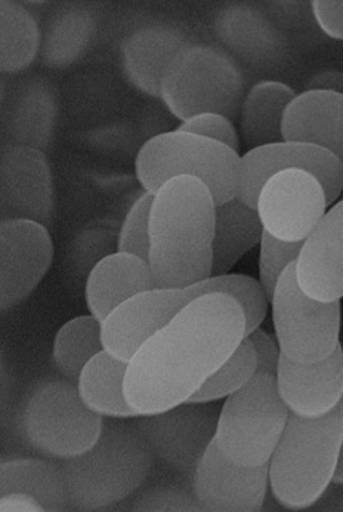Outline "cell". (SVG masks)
<instances>
[{"label": "cell", "mask_w": 343, "mask_h": 512, "mask_svg": "<svg viewBox=\"0 0 343 512\" xmlns=\"http://www.w3.org/2000/svg\"><path fill=\"white\" fill-rule=\"evenodd\" d=\"M246 338L239 302L210 293L151 336L129 362L125 391L138 415L187 403Z\"/></svg>", "instance_id": "1"}, {"label": "cell", "mask_w": 343, "mask_h": 512, "mask_svg": "<svg viewBox=\"0 0 343 512\" xmlns=\"http://www.w3.org/2000/svg\"><path fill=\"white\" fill-rule=\"evenodd\" d=\"M343 443V397L317 418L289 413L286 427L268 462L275 499L289 510L314 505L335 478Z\"/></svg>", "instance_id": "2"}, {"label": "cell", "mask_w": 343, "mask_h": 512, "mask_svg": "<svg viewBox=\"0 0 343 512\" xmlns=\"http://www.w3.org/2000/svg\"><path fill=\"white\" fill-rule=\"evenodd\" d=\"M151 464L153 452L137 425L105 422L97 443L61 468L70 510L101 511L120 504L142 486Z\"/></svg>", "instance_id": "3"}, {"label": "cell", "mask_w": 343, "mask_h": 512, "mask_svg": "<svg viewBox=\"0 0 343 512\" xmlns=\"http://www.w3.org/2000/svg\"><path fill=\"white\" fill-rule=\"evenodd\" d=\"M240 160L233 148L176 129L150 138L139 148L135 169L139 184L150 193L172 178H197L218 206L237 197Z\"/></svg>", "instance_id": "4"}, {"label": "cell", "mask_w": 343, "mask_h": 512, "mask_svg": "<svg viewBox=\"0 0 343 512\" xmlns=\"http://www.w3.org/2000/svg\"><path fill=\"white\" fill-rule=\"evenodd\" d=\"M160 97L181 122L205 113L234 122L246 97L243 74L219 49L185 45L166 69Z\"/></svg>", "instance_id": "5"}, {"label": "cell", "mask_w": 343, "mask_h": 512, "mask_svg": "<svg viewBox=\"0 0 343 512\" xmlns=\"http://www.w3.org/2000/svg\"><path fill=\"white\" fill-rule=\"evenodd\" d=\"M289 413V407L278 393L275 376L256 372L222 406L216 425V446L225 458L241 467L267 465Z\"/></svg>", "instance_id": "6"}, {"label": "cell", "mask_w": 343, "mask_h": 512, "mask_svg": "<svg viewBox=\"0 0 343 512\" xmlns=\"http://www.w3.org/2000/svg\"><path fill=\"white\" fill-rule=\"evenodd\" d=\"M104 416L89 409L77 385L51 379L37 385L21 410L24 439L37 452L66 459L82 455L100 439Z\"/></svg>", "instance_id": "7"}, {"label": "cell", "mask_w": 343, "mask_h": 512, "mask_svg": "<svg viewBox=\"0 0 343 512\" xmlns=\"http://www.w3.org/2000/svg\"><path fill=\"white\" fill-rule=\"evenodd\" d=\"M243 274L210 277L187 289H151L120 305L103 322L105 350L117 359L131 362L139 348L184 310L187 305L210 293L240 298L246 291Z\"/></svg>", "instance_id": "8"}, {"label": "cell", "mask_w": 343, "mask_h": 512, "mask_svg": "<svg viewBox=\"0 0 343 512\" xmlns=\"http://www.w3.org/2000/svg\"><path fill=\"white\" fill-rule=\"evenodd\" d=\"M270 304L275 338L287 359L320 362L341 345V301L321 302L308 296L298 285L295 264L284 271Z\"/></svg>", "instance_id": "9"}, {"label": "cell", "mask_w": 343, "mask_h": 512, "mask_svg": "<svg viewBox=\"0 0 343 512\" xmlns=\"http://www.w3.org/2000/svg\"><path fill=\"white\" fill-rule=\"evenodd\" d=\"M150 231L153 245L212 249L216 205L194 177H176L153 193Z\"/></svg>", "instance_id": "10"}, {"label": "cell", "mask_w": 343, "mask_h": 512, "mask_svg": "<svg viewBox=\"0 0 343 512\" xmlns=\"http://www.w3.org/2000/svg\"><path fill=\"white\" fill-rule=\"evenodd\" d=\"M287 169H299L317 178L333 206L343 190V166L329 151L305 143L281 141L247 151L240 160L237 197L256 209L262 187L270 178Z\"/></svg>", "instance_id": "11"}, {"label": "cell", "mask_w": 343, "mask_h": 512, "mask_svg": "<svg viewBox=\"0 0 343 512\" xmlns=\"http://www.w3.org/2000/svg\"><path fill=\"white\" fill-rule=\"evenodd\" d=\"M326 193L317 178L299 169L274 175L262 187L256 211L264 230L284 242H304L326 215Z\"/></svg>", "instance_id": "12"}, {"label": "cell", "mask_w": 343, "mask_h": 512, "mask_svg": "<svg viewBox=\"0 0 343 512\" xmlns=\"http://www.w3.org/2000/svg\"><path fill=\"white\" fill-rule=\"evenodd\" d=\"M135 425L153 455L182 473H196L215 439L218 418L203 404L182 403L163 412L139 415Z\"/></svg>", "instance_id": "13"}, {"label": "cell", "mask_w": 343, "mask_h": 512, "mask_svg": "<svg viewBox=\"0 0 343 512\" xmlns=\"http://www.w3.org/2000/svg\"><path fill=\"white\" fill-rule=\"evenodd\" d=\"M54 259L48 227L29 220L0 222V308L11 310L29 298Z\"/></svg>", "instance_id": "14"}, {"label": "cell", "mask_w": 343, "mask_h": 512, "mask_svg": "<svg viewBox=\"0 0 343 512\" xmlns=\"http://www.w3.org/2000/svg\"><path fill=\"white\" fill-rule=\"evenodd\" d=\"M3 220H29L48 227L54 220L51 168L42 150L9 144L0 153Z\"/></svg>", "instance_id": "15"}, {"label": "cell", "mask_w": 343, "mask_h": 512, "mask_svg": "<svg viewBox=\"0 0 343 512\" xmlns=\"http://www.w3.org/2000/svg\"><path fill=\"white\" fill-rule=\"evenodd\" d=\"M268 484V464L256 468L234 464L213 439L197 465L194 493L206 511L258 512L264 507Z\"/></svg>", "instance_id": "16"}, {"label": "cell", "mask_w": 343, "mask_h": 512, "mask_svg": "<svg viewBox=\"0 0 343 512\" xmlns=\"http://www.w3.org/2000/svg\"><path fill=\"white\" fill-rule=\"evenodd\" d=\"M302 291L321 302L343 298V203H336L312 230L295 262Z\"/></svg>", "instance_id": "17"}, {"label": "cell", "mask_w": 343, "mask_h": 512, "mask_svg": "<svg viewBox=\"0 0 343 512\" xmlns=\"http://www.w3.org/2000/svg\"><path fill=\"white\" fill-rule=\"evenodd\" d=\"M277 388L290 412L317 418L335 409L343 397V350L341 345L327 359L298 363L281 354Z\"/></svg>", "instance_id": "18"}, {"label": "cell", "mask_w": 343, "mask_h": 512, "mask_svg": "<svg viewBox=\"0 0 343 512\" xmlns=\"http://www.w3.org/2000/svg\"><path fill=\"white\" fill-rule=\"evenodd\" d=\"M284 141L311 144L329 151L343 166V95L305 91L286 111Z\"/></svg>", "instance_id": "19"}, {"label": "cell", "mask_w": 343, "mask_h": 512, "mask_svg": "<svg viewBox=\"0 0 343 512\" xmlns=\"http://www.w3.org/2000/svg\"><path fill=\"white\" fill-rule=\"evenodd\" d=\"M151 289L156 286L148 262L116 252L101 259L89 273L86 304L91 316L103 323L120 305Z\"/></svg>", "instance_id": "20"}, {"label": "cell", "mask_w": 343, "mask_h": 512, "mask_svg": "<svg viewBox=\"0 0 343 512\" xmlns=\"http://www.w3.org/2000/svg\"><path fill=\"white\" fill-rule=\"evenodd\" d=\"M264 231L258 211L240 197L216 206L212 277L230 273L250 249L261 243Z\"/></svg>", "instance_id": "21"}, {"label": "cell", "mask_w": 343, "mask_h": 512, "mask_svg": "<svg viewBox=\"0 0 343 512\" xmlns=\"http://www.w3.org/2000/svg\"><path fill=\"white\" fill-rule=\"evenodd\" d=\"M295 98L290 86L274 80L258 83L247 92L240 110V131L249 150L284 141V116Z\"/></svg>", "instance_id": "22"}, {"label": "cell", "mask_w": 343, "mask_h": 512, "mask_svg": "<svg viewBox=\"0 0 343 512\" xmlns=\"http://www.w3.org/2000/svg\"><path fill=\"white\" fill-rule=\"evenodd\" d=\"M129 362L104 350L83 369L77 382L80 397L89 409L108 418H137L126 397L125 382Z\"/></svg>", "instance_id": "23"}, {"label": "cell", "mask_w": 343, "mask_h": 512, "mask_svg": "<svg viewBox=\"0 0 343 512\" xmlns=\"http://www.w3.org/2000/svg\"><path fill=\"white\" fill-rule=\"evenodd\" d=\"M23 493L42 504L46 512L70 510L63 471L42 459L17 458L0 465V496Z\"/></svg>", "instance_id": "24"}, {"label": "cell", "mask_w": 343, "mask_h": 512, "mask_svg": "<svg viewBox=\"0 0 343 512\" xmlns=\"http://www.w3.org/2000/svg\"><path fill=\"white\" fill-rule=\"evenodd\" d=\"M184 46L181 36L171 30H142L126 43V70L142 91L160 97L166 69Z\"/></svg>", "instance_id": "25"}, {"label": "cell", "mask_w": 343, "mask_h": 512, "mask_svg": "<svg viewBox=\"0 0 343 512\" xmlns=\"http://www.w3.org/2000/svg\"><path fill=\"white\" fill-rule=\"evenodd\" d=\"M40 33L35 17L11 0L0 2V69L18 73L35 61Z\"/></svg>", "instance_id": "26"}, {"label": "cell", "mask_w": 343, "mask_h": 512, "mask_svg": "<svg viewBox=\"0 0 343 512\" xmlns=\"http://www.w3.org/2000/svg\"><path fill=\"white\" fill-rule=\"evenodd\" d=\"M104 350L103 323L94 316H80L58 330L52 357L64 378L77 385L86 365Z\"/></svg>", "instance_id": "27"}, {"label": "cell", "mask_w": 343, "mask_h": 512, "mask_svg": "<svg viewBox=\"0 0 343 512\" xmlns=\"http://www.w3.org/2000/svg\"><path fill=\"white\" fill-rule=\"evenodd\" d=\"M148 265L156 289H187L212 277V249L151 245Z\"/></svg>", "instance_id": "28"}, {"label": "cell", "mask_w": 343, "mask_h": 512, "mask_svg": "<svg viewBox=\"0 0 343 512\" xmlns=\"http://www.w3.org/2000/svg\"><path fill=\"white\" fill-rule=\"evenodd\" d=\"M258 372L255 348L244 338L230 359L224 363L187 403L207 404L227 399L243 388Z\"/></svg>", "instance_id": "29"}, {"label": "cell", "mask_w": 343, "mask_h": 512, "mask_svg": "<svg viewBox=\"0 0 343 512\" xmlns=\"http://www.w3.org/2000/svg\"><path fill=\"white\" fill-rule=\"evenodd\" d=\"M221 26V36L231 46L247 54V57H262L277 49L273 30L268 27L264 18L256 17L252 11H227L224 18H221Z\"/></svg>", "instance_id": "30"}, {"label": "cell", "mask_w": 343, "mask_h": 512, "mask_svg": "<svg viewBox=\"0 0 343 512\" xmlns=\"http://www.w3.org/2000/svg\"><path fill=\"white\" fill-rule=\"evenodd\" d=\"M305 242V240H304ZM304 242H284V240L275 239L274 236L264 231L262 234L261 254H259V283L267 295L268 302L273 299L275 288L280 282L284 271L295 264L299 254H301Z\"/></svg>", "instance_id": "31"}, {"label": "cell", "mask_w": 343, "mask_h": 512, "mask_svg": "<svg viewBox=\"0 0 343 512\" xmlns=\"http://www.w3.org/2000/svg\"><path fill=\"white\" fill-rule=\"evenodd\" d=\"M154 194L144 191L129 209L120 228L117 252L138 256L148 262L151 245L150 214Z\"/></svg>", "instance_id": "32"}, {"label": "cell", "mask_w": 343, "mask_h": 512, "mask_svg": "<svg viewBox=\"0 0 343 512\" xmlns=\"http://www.w3.org/2000/svg\"><path fill=\"white\" fill-rule=\"evenodd\" d=\"M178 131L216 141V143L233 148L234 151H239L240 148V138L236 126L227 117L219 116V114L205 113L191 117L181 123Z\"/></svg>", "instance_id": "33"}, {"label": "cell", "mask_w": 343, "mask_h": 512, "mask_svg": "<svg viewBox=\"0 0 343 512\" xmlns=\"http://www.w3.org/2000/svg\"><path fill=\"white\" fill-rule=\"evenodd\" d=\"M255 348L258 360V372L277 376L278 363H280L281 350L273 336L262 329H255L246 336Z\"/></svg>", "instance_id": "34"}, {"label": "cell", "mask_w": 343, "mask_h": 512, "mask_svg": "<svg viewBox=\"0 0 343 512\" xmlns=\"http://www.w3.org/2000/svg\"><path fill=\"white\" fill-rule=\"evenodd\" d=\"M312 12L327 36L343 40V0H315Z\"/></svg>", "instance_id": "35"}, {"label": "cell", "mask_w": 343, "mask_h": 512, "mask_svg": "<svg viewBox=\"0 0 343 512\" xmlns=\"http://www.w3.org/2000/svg\"><path fill=\"white\" fill-rule=\"evenodd\" d=\"M0 511L2 512H37L43 510L42 504L32 496L23 493H9L0 496Z\"/></svg>", "instance_id": "36"}, {"label": "cell", "mask_w": 343, "mask_h": 512, "mask_svg": "<svg viewBox=\"0 0 343 512\" xmlns=\"http://www.w3.org/2000/svg\"><path fill=\"white\" fill-rule=\"evenodd\" d=\"M307 91H327L343 95V73L327 70V72L315 74L309 80Z\"/></svg>", "instance_id": "37"}, {"label": "cell", "mask_w": 343, "mask_h": 512, "mask_svg": "<svg viewBox=\"0 0 343 512\" xmlns=\"http://www.w3.org/2000/svg\"><path fill=\"white\" fill-rule=\"evenodd\" d=\"M333 481L338 484H343V443L341 449V456H339L338 468H336L335 478Z\"/></svg>", "instance_id": "38"}, {"label": "cell", "mask_w": 343, "mask_h": 512, "mask_svg": "<svg viewBox=\"0 0 343 512\" xmlns=\"http://www.w3.org/2000/svg\"><path fill=\"white\" fill-rule=\"evenodd\" d=\"M342 203H343V200H342Z\"/></svg>", "instance_id": "39"}]
</instances>
